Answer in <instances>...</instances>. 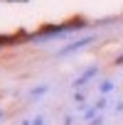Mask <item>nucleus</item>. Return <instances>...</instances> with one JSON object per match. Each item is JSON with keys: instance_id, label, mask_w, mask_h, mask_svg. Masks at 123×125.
Wrapping results in <instances>:
<instances>
[{"instance_id": "1", "label": "nucleus", "mask_w": 123, "mask_h": 125, "mask_svg": "<svg viewBox=\"0 0 123 125\" xmlns=\"http://www.w3.org/2000/svg\"><path fill=\"white\" fill-rule=\"evenodd\" d=\"M91 39H94V37H84V39H76L74 44H69V47H64V49H62L59 54H72L74 49H81V47H86V44H91Z\"/></svg>"}, {"instance_id": "2", "label": "nucleus", "mask_w": 123, "mask_h": 125, "mask_svg": "<svg viewBox=\"0 0 123 125\" xmlns=\"http://www.w3.org/2000/svg\"><path fill=\"white\" fill-rule=\"evenodd\" d=\"M94 74H96V69H94V66H91V69H89V71H86V74H84V76H81V79H79V81H76V86H81V83H86V81H89V79H94Z\"/></svg>"}, {"instance_id": "3", "label": "nucleus", "mask_w": 123, "mask_h": 125, "mask_svg": "<svg viewBox=\"0 0 123 125\" xmlns=\"http://www.w3.org/2000/svg\"><path fill=\"white\" fill-rule=\"evenodd\" d=\"M111 88H113V83H111V81H103V86H101V91H103V93H108Z\"/></svg>"}, {"instance_id": "4", "label": "nucleus", "mask_w": 123, "mask_h": 125, "mask_svg": "<svg viewBox=\"0 0 123 125\" xmlns=\"http://www.w3.org/2000/svg\"><path fill=\"white\" fill-rule=\"evenodd\" d=\"M44 91H47V86H42V88H35V91H32V98H37V96H42Z\"/></svg>"}, {"instance_id": "5", "label": "nucleus", "mask_w": 123, "mask_h": 125, "mask_svg": "<svg viewBox=\"0 0 123 125\" xmlns=\"http://www.w3.org/2000/svg\"><path fill=\"white\" fill-rule=\"evenodd\" d=\"M35 125H44V120H42V118H37V120H35Z\"/></svg>"}]
</instances>
